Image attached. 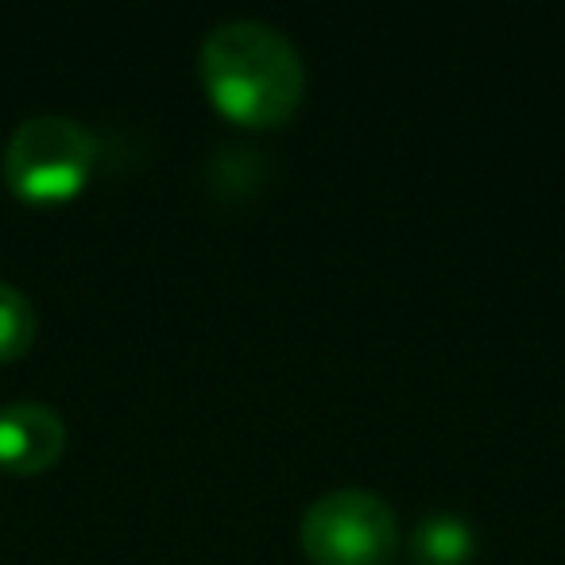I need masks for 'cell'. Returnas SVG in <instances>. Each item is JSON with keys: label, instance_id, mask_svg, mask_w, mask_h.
I'll return each mask as SVG.
<instances>
[{"label": "cell", "instance_id": "obj_2", "mask_svg": "<svg viewBox=\"0 0 565 565\" xmlns=\"http://www.w3.org/2000/svg\"><path fill=\"white\" fill-rule=\"evenodd\" d=\"M97 163V136L63 113L20 120L4 148V179L28 202H63L86 186Z\"/></svg>", "mask_w": 565, "mask_h": 565}, {"label": "cell", "instance_id": "obj_4", "mask_svg": "<svg viewBox=\"0 0 565 565\" xmlns=\"http://www.w3.org/2000/svg\"><path fill=\"white\" fill-rule=\"evenodd\" d=\"M66 446V426L58 411L40 399H12L0 407V469L40 472L55 465Z\"/></svg>", "mask_w": 565, "mask_h": 565}, {"label": "cell", "instance_id": "obj_3", "mask_svg": "<svg viewBox=\"0 0 565 565\" xmlns=\"http://www.w3.org/2000/svg\"><path fill=\"white\" fill-rule=\"evenodd\" d=\"M299 539L318 565H387L399 546V523L384 495L333 488L307 508Z\"/></svg>", "mask_w": 565, "mask_h": 565}, {"label": "cell", "instance_id": "obj_5", "mask_svg": "<svg viewBox=\"0 0 565 565\" xmlns=\"http://www.w3.org/2000/svg\"><path fill=\"white\" fill-rule=\"evenodd\" d=\"M477 550V531L465 515L430 511L411 531V562L415 565H465Z\"/></svg>", "mask_w": 565, "mask_h": 565}, {"label": "cell", "instance_id": "obj_1", "mask_svg": "<svg viewBox=\"0 0 565 565\" xmlns=\"http://www.w3.org/2000/svg\"><path fill=\"white\" fill-rule=\"evenodd\" d=\"M198 74L210 102L236 125L275 128L302 102L299 47L264 20H225L202 40Z\"/></svg>", "mask_w": 565, "mask_h": 565}, {"label": "cell", "instance_id": "obj_6", "mask_svg": "<svg viewBox=\"0 0 565 565\" xmlns=\"http://www.w3.org/2000/svg\"><path fill=\"white\" fill-rule=\"evenodd\" d=\"M35 341V307L20 287L0 279V361L28 353Z\"/></svg>", "mask_w": 565, "mask_h": 565}]
</instances>
